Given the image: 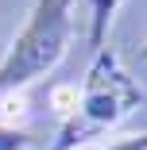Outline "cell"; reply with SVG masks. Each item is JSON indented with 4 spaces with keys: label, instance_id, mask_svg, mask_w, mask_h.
Returning a JSON list of instances; mask_svg holds the SVG:
<instances>
[{
    "label": "cell",
    "instance_id": "obj_1",
    "mask_svg": "<svg viewBox=\"0 0 147 150\" xmlns=\"http://www.w3.org/2000/svg\"><path fill=\"white\" fill-rule=\"evenodd\" d=\"M139 104H143V88L124 73L120 58L108 46H101L89 73H85V85H81L70 115L58 127V142L50 150H77L85 142H93L101 131H108L120 115H128Z\"/></svg>",
    "mask_w": 147,
    "mask_h": 150
},
{
    "label": "cell",
    "instance_id": "obj_2",
    "mask_svg": "<svg viewBox=\"0 0 147 150\" xmlns=\"http://www.w3.org/2000/svg\"><path fill=\"white\" fill-rule=\"evenodd\" d=\"M74 39V0H35L27 23L0 58V96H12L47 77L66 58Z\"/></svg>",
    "mask_w": 147,
    "mask_h": 150
},
{
    "label": "cell",
    "instance_id": "obj_3",
    "mask_svg": "<svg viewBox=\"0 0 147 150\" xmlns=\"http://www.w3.org/2000/svg\"><path fill=\"white\" fill-rule=\"evenodd\" d=\"M85 4H89V46L101 50L105 46V31H108L116 8H120V0H85Z\"/></svg>",
    "mask_w": 147,
    "mask_h": 150
},
{
    "label": "cell",
    "instance_id": "obj_4",
    "mask_svg": "<svg viewBox=\"0 0 147 150\" xmlns=\"http://www.w3.org/2000/svg\"><path fill=\"white\" fill-rule=\"evenodd\" d=\"M31 146H35V135L31 131L0 123V150H31Z\"/></svg>",
    "mask_w": 147,
    "mask_h": 150
},
{
    "label": "cell",
    "instance_id": "obj_5",
    "mask_svg": "<svg viewBox=\"0 0 147 150\" xmlns=\"http://www.w3.org/2000/svg\"><path fill=\"white\" fill-rule=\"evenodd\" d=\"M89 150H147V135H124V139H112V142H97Z\"/></svg>",
    "mask_w": 147,
    "mask_h": 150
}]
</instances>
